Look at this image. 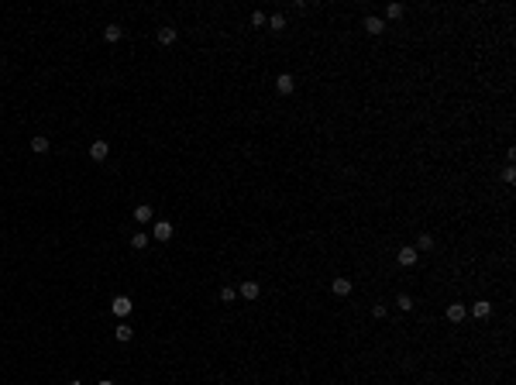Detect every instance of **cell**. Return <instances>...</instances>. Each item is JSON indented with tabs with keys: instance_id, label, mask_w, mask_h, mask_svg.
I'll return each mask as SVG.
<instances>
[{
	"instance_id": "obj_1",
	"label": "cell",
	"mask_w": 516,
	"mask_h": 385,
	"mask_svg": "<svg viewBox=\"0 0 516 385\" xmlns=\"http://www.w3.org/2000/svg\"><path fill=\"white\" fill-rule=\"evenodd\" d=\"M131 310H135L131 296H114V299H110V313H114V317L124 320V317H131Z\"/></svg>"
},
{
	"instance_id": "obj_2",
	"label": "cell",
	"mask_w": 516,
	"mask_h": 385,
	"mask_svg": "<svg viewBox=\"0 0 516 385\" xmlns=\"http://www.w3.org/2000/svg\"><path fill=\"white\" fill-rule=\"evenodd\" d=\"M416 258H420V251L413 248V244H406V248L396 251V261H399L403 268H410V265H416Z\"/></svg>"
},
{
	"instance_id": "obj_3",
	"label": "cell",
	"mask_w": 516,
	"mask_h": 385,
	"mask_svg": "<svg viewBox=\"0 0 516 385\" xmlns=\"http://www.w3.org/2000/svg\"><path fill=\"white\" fill-rule=\"evenodd\" d=\"M151 234H155V241H162V244H165V241H172L176 227H172L169 220H155V230H151Z\"/></svg>"
},
{
	"instance_id": "obj_4",
	"label": "cell",
	"mask_w": 516,
	"mask_h": 385,
	"mask_svg": "<svg viewBox=\"0 0 516 385\" xmlns=\"http://www.w3.org/2000/svg\"><path fill=\"white\" fill-rule=\"evenodd\" d=\"M275 90H279L282 97H286V93H293V90H296V80H293L289 72H279V76H275Z\"/></svg>"
},
{
	"instance_id": "obj_5",
	"label": "cell",
	"mask_w": 516,
	"mask_h": 385,
	"mask_svg": "<svg viewBox=\"0 0 516 385\" xmlns=\"http://www.w3.org/2000/svg\"><path fill=\"white\" fill-rule=\"evenodd\" d=\"M155 38H159V45H165V48H169V45H176V38H179V31L165 24V28H159V31H155Z\"/></svg>"
},
{
	"instance_id": "obj_6",
	"label": "cell",
	"mask_w": 516,
	"mask_h": 385,
	"mask_svg": "<svg viewBox=\"0 0 516 385\" xmlns=\"http://www.w3.org/2000/svg\"><path fill=\"white\" fill-rule=\"evenodd\" d=\"M107 155H110V145H107V141H93L90 145V159L93 162H107Z\"/></svg>"
},
{
	"instance_id": "obj_7",
	"label": "cell",
	"mask_w": 516,
	"mask_h": 385,
	"mask_svg": "<svg viewBox=\"0 0 516 385\" xmlns=\"http://www.w3.org/2000/svg\"><path fill=\"white\" fill-rule=\"evenodd\" d=\"M331 293H334V296H341V299H344V296H351V279L337 275V279L331 282Z\"/></svg>"
},
{
	"instance_id": "obj_8",
	"label": "cell",
	"mask_w": 516,
	"mask_h": 385,
	"mask_svg": "<svg viewBox=\"0 0 516 385\" xmlns=\"http://www.w3.org/2000/svg\"><path fill=\"white\" fill-rule=\"evenodd\" d=\"M465 317H468V306L465 303H451L447 306V320H451V323H461Z\"/></svg>"
},
{
	"instance_id": "obj_9",
	"label": "cell",
	"mask_w": 516,
	"mask_h": 385,
	"mask_svg": "<svg viewBox=\"0 0 516 385\" xmlns=\"http://www.w3.org/2000/svg\"><path fill=\"white\" fill-rule=\"evenodd\" d=\"M238 293L244 296L248 303H252V299H258V296H262V285H258V282H252V279H248V282H241V289H238Z\"/></svg>"
},
{
	"instance_id": "obj_10",
	"label": "cell",
	"mask_w": 516,
	"mask_h": 385,
	"mask_svg": "<svg viewBox=\"0 0 516 385\" xmlns=\"http://www.w3.org/2000/svg\"><path fill=\"white\" fill-rule=\"evenodd\" d=\"M361 28H365L368 34H382V31H386V21H382V17H375V14H372V17H365V21H361Z\"/></svg>"
},
{
	"instance_id": "obj_11",
	"label": "cell",
	"mask_w": 516,
	"mask_h": 385,
	"mask_svg": "<svg viewBox=\"0 0 516 385\" xmlns=\"http://www.w3.org/2000/svg\"><path fill=\"white\" fill-rule=\"evenodd\" d=\"M471 313H475L479 320L492 317V303H489V299H479V303H471Z\"/></svg>"
},
{
	"instance_id": "obj_12",
	"label": "cell",
	"mask_w": 516,
	"mask_h": 385,
	"mask_svg": "<svg viewBox=\"0 0 516 385\" xmlns=\"http://www.w3.org/2000/svg\"><path fill=\"white\" fill-rule=\"evenodd\" d=\"M121 34H124L121 24H107V28H103V42H110V45H114V42H121Z\"/></svg>"
},
{
	"instance_id": "obj_13",
	"label": "cell",
	"mask_w": 516,
	"mask_h": 385,
	"mask_svg": "<svg viewBox=\"0 0 516 385\" xmlns=\"http://www.w3.org/2000/svg\"><path fill=\"white\" fill-rule=\"evenodd\" d=\"M48 148H52V141H48L45 134H34V138H31V151H38V155H45Z\"/></svg>"
},
{
	"instance_id": "obj_14",
	"label": "cell",
	"mask_w": 516,
	"mask_h": 385,
	"mask_svg": "<svg viewBox=\"0 0 516 385\" xmlns=\"http://www.w3.org/2000/svg\"><path fill=\"white\" fill-rule=\"evenodd\" d=\"M135 220H138V224H148V220H151V206L148 203H138L135 206Z\"/></svg>"
},
{
	"instance_id": "obj_15",
	"label": "cell",
	"mask_w": 516,
	"mask_h": 385,
	"mask_svg": "<svg viewBox=\"0 0 516 385\" xmlns=\"http://www.w3.org/2000/svg\"><path fill=\"white\" fill-rule=\"evenodd\" d=\"M114 334H117V340H121V344H127V340L135 337V327H131V323H117Z\"/></svg>"
},
{
	"instance_id": "obj_16",
	"label": "cell",
	"mask_w": 516,
	"mask_h": 385,
	"mask_svg": "<svg viewBox=\"0 0 516 385\" xmlns=\"http://www.w3.org/2000/svg\"><path fill=\"white\" fill-rule=\"evenodd\" d=\"M386 17H389V21H399L403 17V4H389V7H386ZM386 17H382V21H386Z\"/></svg>"
},
{
	"instance_id": "obj_17",
	"label": "cell",
	"mask_w": 516,
	"mask_h": 385,
	"mask_svg": "<svg viewBox=\"0 0 516 385\" xmlns=\"http://www.w3.org/2000/svg\"><path fill=\"white\" fill-rule=\"evenodd\" d=\"M434 248V234H420L416 238V251H430Z\"/></svg>"
},
{
	"instance_id": "obj_18",
	"label": "cell",
	"mask_w": 516,
	"mask_h": 385,
	"mask_svg": "<svg viewBox=\"0 0 516 385\" xmlns=\"http://www.w3.org/2000/svg\"><path fill=\"white\" fill-rule=\"evenodd\" d=\"M396 306H399L403 313H410V310H413V299H410L406 293H399V296H396Z\"/></svg>"
},
{
	"instance_id": "obj_19",
	"label": "cell",
	"mask_w": 516,
	"mask_h": 385,
	"mask_svg": "<svg viewBox=\"0 0 516 385\" xmlns=\"http://www.w3.org/2000/svg\"><path fill=\"white\" fill-rule=\"evenodd\" d=\"M269 28H272V31H282V28H286V17H282V14H272V17H269Z\"/></svg>"
},
{
	"instance_id": "obj_20",
	"label": "cell",
	"mask_w": 516,
	"mask_h": 385,
	"mask_svg": "<svg viewBox=\"0 0 516 385\" xmlns=\"http://www.w3.org/2000/svg\"><path fill=\"white\" fill-rule=\"evenodd\" d=\"M131 248H138V251H141V248H148V234H141V230H138L135 238H131Z\"/></svg>"
},
{
	"instance_id": "obj_21",
	"label": "cell",
	"mask_w": 516,
	"mask_h": 385,
	"mask_svg": "<svg viewBox=\"0 0 516 385\" xmlns=\"http://www.w3.org/2000/svg\"><path fill=\"white\" fill-rule=\"evenodd\" d=\"M234 299H238V289L224 285V289H220V303H234Z\"/></svg>"
},
{
	"instance_id": "obj_22",
	"label": "cell",
	"mask_w": 516,
	"mask_h": 385,
	"mask_svg": "<svg viewBox=\"0 0 516 385\" xmlns=\"http://www.w3.org/2000/svg\"><path fill=\"white\" fill-rule=\"evenodd\" d=\"M252 24H255V28H262V24H269V17H265L262 11H255V14H252Z\"/></svg>"
},
{
	"instance_id": "obj_23",
	"label": "cell",
	"mask_w": 516,
	"mask_h": 385,
	"mask_svg": "<svg viewBox=\"0 0 516 385\" xmlns=\"http://www.w3.org/2000/svg\"><path fill=\"white\" fill-rule=\"evenodd\" d=\"M372 317H375V320L386 317V303H375V306H372Z\"/></svg>"
},
{
	"instance_id": "obj_24",
	"label": "cell",
	"mask_w": 516,
	"mask_h": 385,
	"mask_svg": "<svg viewBox=\"0 0 516 385\" xmlns=\"http://www.w3.org/2000/svg\"><path fill=\"white\" fill-rule=\"evenodd\" d=\"M503 179L506 182H516V169H513V165H506V169H503Z\"/></svg>"
},
{
	"instance_id": "obj_25",
	"label": "cell",
	"mask_w": 516,
	"mask_h": 385,
	"mask_svg": "<svg viewBox=\"0 0 516 385\" xmlns=\"http://www.w3.org/2000/svg\"><path fill=\"white\" fill-rule=\"evenodd\" d=\"M97 385H114V382H110V378H100V382H97Z\"/></svg>"
},
{
	"instance_id": "obj_26",
	"label": "cell",
	"mask_w": 516,
	"mask_h": 385,
	"mask_svg": "<svg viewBox=\"0 0 516 385\" xmlns=\"http://www.w3.org/2000/svg\"><path fill=\"white\" fill-rule=\"evenodd\" d=\"M66 385H83V382H76V378H72V382H66Z\"/></svg>"
}]
</instances>
